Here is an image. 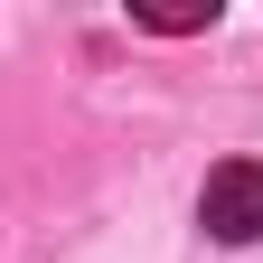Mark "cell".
<instances>
[{"label": "cell", "instance_id": "2", "mask_svg": "<svg viewBox=\"0 0 263 263\" xmlns=\"http://www.w3.org/2000/svg\"><path fill=\"white\" fill-rule=\"evenodd\" d=\"M132 19L160 28V38H188V28H207V19H216V0H132Z\"/></svg>", "mask_w": 263, "mask_h": 263}, {"label": "cell", "instance_id": "1", "mask_svg": "<svg viewBox=\"0 0 263 263\" xmlns=\"http://www.w3.org/2000/svg\"><path fill=\"white\" fill-rule=\"evenodd\" d=\"M197 226L216 245H254L263 235V160H216L197 188Z\"/></svg>", "mask_w": 263, "mask_h": 263}]
</instances>
